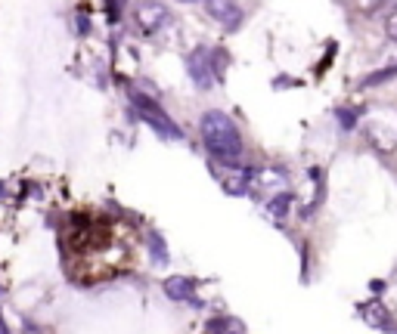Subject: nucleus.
<instances>
[{
	"label": "nucleus",
	"mask_w": 397,
	"mask_h": 334,
	"mask_svg": "<svg viewBox=\"0 0 397 334\" xmlns=\"http://www.w3.org/2000/svg\"><path fill=\"white\" fill-rule=\"evenodd\" d=\"M198 130H202V143L217 161H236L242 155V133L236 121L221 109H211L202 115L198 121Z\"/></svg>",
	"instance_id": "obj_1"
},
{
	"label": "nucleus",
	"mask_w": 397,
	"mask_h": 334,
	"mask_svg": "<svg viewBox=\"0 0 397 334\" xmlns=\"http://www.w3.org/2000/svg\"><path fill=\"white\" fill-rule=\"evenodd\" d=\"M205 331H242V322H233V319H211L205 322Z\"/></svg>",
	"instance_id": "obj_12"
},
{
	"label": "nucleus",
	"mask_w": 397,
	"mask_h": 334,
	"mask_svg": "<svg viewBox=\"0 0 397 334\" xmlns=\"http://www.w3.org/2000/svg\"><path fill=\"white\" fill-rule=\"evenodd\" d=\"M211 170H214L217 183H221V189L227 192V195H233V198L248 195V189H251V170L248 167H233V161H223V167L211 164Z\"/></svg>",
	"instance_id": "obj_3"
},
{
	"label": "nucleus",
	"mask_w": 397,
	"mask_h": 334,
	"mask_svg": "<svg viewBox=\"0 0 397 334\" xmlns=\"http://www.w3.org/2000/svg\"><path fill=\"white\" fill-rule=\"evenodd\" d=\"M382 3H385V0H357V6H360L363 12H375Z\"/></svg>",
	"instance_id": "obj_18"
},
{
	"label": "nucleus",
	"mask_w": 397,
	"mask_h": 334,
	"mask_svg": "<svg viewBox=\"0 0 397 334\" xmlns=\"http://www.w3.org/2000/svg\"><path fill=\"white\" fill-rule=\"evenodd\" d=\"M130 103H134V109L140 112V118H143V121H146L162 139H183V130H180V127H177L174 121H171L168 112H164L152 96L134 93V96H130Z\"/></svg>",
	"instance_id": "obj_2"
},
{
	"label": "nucleus",
	"mask_w": 397,
	"mask_h": 334,
	"mask_svg": "<svg viewBox=\"0 0 397 334\" xmlns=\"http://www.w3.org/2000/svg\"><path fill=\"white\" fill-rule=\"evenodd\" d=\"M360 319L369 325V328H394L391 325V313L385 310V304L382 300H366V304H360Z\"/></svg>",
	"instance_id": "obj_8"
},
{
	"label": "nucleus",
	"mask_w": 397,
	"mask_h": 334,
	"mask_svg": "<svg viewBox=\"0 0 397 334\" xmlns=\"http://www.w3.org/2000/svg\"><path fill=\"white\" fill-rule=\"evenodd\" d=\"M71 28H75L78 35H90V19H87V16H78V19H75V25H71Z\"/></svg>",
	"instance_id": "obj_16"
},
{
	"label": "nucleus",
	"mask_w": 397,
	"mask_h": 334,
	"mask_svg": "<svg viewBox=\"0 0 397 334\" xmlns=\"http://www.w3.org/2000/svg\"><path fill=\"white\" fill-rule=\"evenodd\" d=\"M385 35L391 37V41H397V10H394L388 19H385Z\"/></svg>",
	"instance_id": "obj_15"
},
{
	"label": "nucleus",
	"mask_w": 397,
	"mask_h": 334,
	"mask_svg": "<svg viewBox=\"0 0 397 334\" xmlns=\"http://www.w3.org/2000/svg\"><path fill=\"white\" fill-rule=\"evenodd\" d=\"M187 71H189V81H193L198 90H208L211 84L217 81L214 78V65H211V53L205 46H198L187 56Z\"/></svg>",
	"instance_id": "obj_6"
},
{
	"label": "nucleus",
	"mask_w": 397,
	"mask_h": 334,
	"mask_svg": "<svg viewBox=\"0 0 397 334\" xmlns=\"http://www.w3.org/2000/svg\"><path fill=\"white\" fill-rule=\"evenodd\" d=\"M391 78H397V65H394V69H382L379 75L366 78V81H363V87H373V84H382V81H391Z\"/></svg>",
	"instance_id": "obj_14"
},
{
	"label": "nucleus",
	"mask_w": 397,
	"mask_h": 334,
	"mask_svg": "<svg viewBox=\"0 0 397 334\" xmlns=\"http://www.w3.org/2000/svg\"><path fill=\"white\" fill-rule=\"evenodd\" d=\"M264 211H267V217L270 220H286L289 217V211H292V192H276V195H270L267 198V204H264Z\"/></svg>",
	"instance_id": "obj_9"
},
{
	"label": "nucleus",
	"mask_w": 397,
	"mask_h": 334,
	"mask_svg": "<svg viewBox=\"0 0 397 334\" xmlns=\"http://www.w3.org/2000/svg\"><path fill=\"white\" fill-rule=\"evenodd\" d=\"M3 192H6V189H3V183H0V195H3Z\"/></svg>",
	"instance_id": "obj_19"
},
{
	"label": "nucleus",
	"mask_w": 397,
	"mask_h": 334,
	"mask_svg": "<svg viewBox=\"0 0 397 334\" xmlns=\"http://www.w3.org/2000/svg\"><path fill=\"white\" fill-rule=\"evenodd\" d=\"M149 251H152V260H155L158 266L168 263V248H164V238L158 236V232H149Z\"/></svg>",
	"instance_id": "obj_11"
},
{
	"label": "nucleus",
	"mask_w": 397,
	"mask_h": 334,
	"mask_svg": "<svg viewBox=\"0 0 397 334\" xmlns=\"http://www.w3.org/2000/svg\"><path fill=\"white\" fill-rule=\"evenodd\" d=\"M193 291H196V282L193 279H187V276L164 279V294H168L171 300H189L193 297Z\"/></svg>",
	"instance_id": "obj_10"
},
{
	"label": "nucleus",
	"mask_w": 397,
	"mask_h": 334,
	"mask_svg": "<svg viewBox=\"0 0 397 334\" xmlns=\"http://www.w3.org/2000/svg\"><path fill=\"white\" fill-rule=\"evenodd\" d=\"M137 25H140L143 35H158L162 28H168L171 22V12L164 3H158V0H143V3H137V12H134Z\"/></svg>",
	"instance_id": "obj_4"
},
{
	"label": "nucleus",
	"mask_w": 397,
	"mask_h": 334,
	"mask_svg": "<svg viewBox=\"0 0 397 334\" xmlns=\"http://www.w3.org/2000/svg\"><path fill=\"white\" fill-rule=\"evenodd\" d=\"M335 115H339L341 118V127H345V130H350V127H354V112H348V109H339V112H335Z\"/></svg>",
	"instance_id": "obj_17"
},
{
	"label": "nucleus",
	"mask_w": 397,
	"mask_h": 334,
	"mask_svg": "<svg viewBox=\"0 0 397 334\" xmlns=\"http://www.w3.org/2000/svg\"><path fill=\"white\" fill-rule=\"evenodd\" d=\"M180 3H193V0H180Z\"/></svg>",
	"instance_id": "obj_20"
},
{
	"label": "nucleus",
	"mask_w": 397,
	"mask_h": 334,
	"mask_svg": "<svg viewBox=\"0 0 397 334\" xmlns=\"http://www.w3.org/2000/svg\"><path fill=\"white\" fill-rule=\"evenodd\" d=\"M289 189V173L282 167H261V170H251V192L257 195H276V192Z\"/></svg>",
	"instance_id": "obj_5"
},
{
	"label": "nucleus",
	"mask_w": 397,
	"mask_h": 334,
	"mask_svg": "<svg viewBox=\"0 0 397 334\" xmlns=\"http://www.w3.org/2000/svg\"><path fill=\"white\" fill-rule=\"evenodd\" d=\"M205 10L227 31H236L242 25V6L236 3V0H205Z\"/></svg>",
	"instance_id": "obj_7"
},
{
	"label": "nucleus",
	"mask_w": 397,
	"mask_h": 334,
	"mask_svg": "<svg viewBox=\"0 0 397 334\" xmlns=\"http://www.w3.org/2000/svg\"><path fill=\"white\" fill-rule=\"evenodd\" d=\"M227 62H230V59H227V53H223V50L211 53V65H214V78H217V81H223V69H227Z\"/></svg>",
	"instance_id": "obj_13"
}]
</instances>
